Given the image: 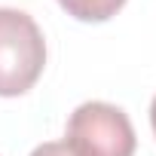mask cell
Returning a JSON list of instances; mask_svg holds the SVG:
<instances>
[{
  "label": "cell",
  "mask_w": 156,
  "mask_h": 156,
  "mask_svg": "<svg viewBox=\"0 0 156 156\" xmlns=\"http://www.w3.org/2000/svg\"><path fill=\"white\" fill-rule=\"evenodd\" d=\"M46 67V40L37 22L12 6H0V98L25 95Z\"/></svg>",
  "instance_id": "cell-1"
},
{
  "label": "cell",
  "mask_w": 156,
  "mask_h": 156,
  "mask_svg": "<svg viewBox=\"0 0 156 156\" xmlns=\"http://www.w3.org/2000/svg\"><path fill=\"white\" fill-rule=\"evenodd\" d=\"M150 126H153V135H156V98H153V104H150Z\"/></svg>",
  "instance_id": "cell-5"
},
{
  "label": "cell",
  "mask_w": 156,
  "mask_h": 156,
  "mask_svg": "<svg viewBox=\"0 0 156 156\" xmlns=\"http://www.w3.org/2000/svg\"><path fill=\"white\" fill-rule=\"evenodd\" d=\"M31 156H80V153H76L67 141H46V144L34 147Z\"/></svg>",
  "instance_id": "cell-4"
},
{
  "label": "cell",
  "mask_w": 156,
  "mask_h": 156,
  "mask_svg": "<svg viewBox=\"0 0 156 156\" xmlns=\"http://www.w3.org/2000/svg\"><path fill=\"white\" fill-rule=\"evenodd\" d=\"M58 3L76 22H107L126 6V0H58Z\"/></svg>",
  "instance_id": "cell-3"
},
{
  "label": "cell",
  "mask_w": 156,
  "mask_h": 156,
  "mask_svg": "<svg viewBox=\"0 0 156 156\" xmlns=\"http://www.w3.org/2000/svg\"><path fill=\"white\" fill-rule=\"evenodd\" d=\"M64 141L80 156H135V129L116 104L86 101L80 104L64 129Z\"/></svg>",
  "instance_id": "cell-2"
}]
</instances>
